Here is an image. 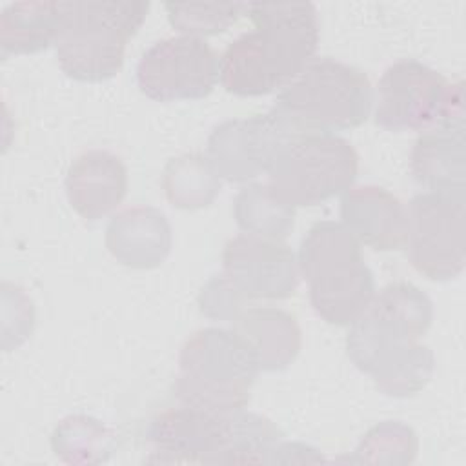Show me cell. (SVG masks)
<instances>
[{
	"label": "cell",
	"instance_id": "cell-5",
	"mask_svg": "<svg viewBox=\"0 0 466 466\" xmlns=\"http://www.w3.org/2000/svg\"><path fill=\"white\" fill-rule=\"evenodd\" d=\"M258 371L233 329L202 328L180 348L173 391L180 404L229 415L246 408Z\"/></svg>",
	"mask_w": 466,
	"mask_h": 466
},
{
	"label": "cell",
	"instance_id": "cell-18",
	"mask_svg": "<svg viewBox=\"0 0 466 466\" xmlns=\"http://www.w3.org/2000/svg\"><path fill=\"white\" fill-rule=\"evenodd\" d=\"M231 324L233 333L248 346L262 371L286 370L300 351V326L286 309L253 306L242 309Z\"/></svg>",
	"mask_w": 466,
	"mask_h": 466
},
{
	"label": "cell",
	"instance_id": "cell-22",
	"mask_svg": "<svg viewBox=\"0 0 466 466\" xmlns=\"http://www.w3.org/2000/svg\"><path fill=\"white\" fill-rule=\"evenodd\" d=\"M282 437V430L268 417L235 411L228 419V437L218 464H273Z\"/></svg>",
	"mask_w": 466,
	"mask_h": 466
},
{
	"label": "cell",
	"instance_id": "cell-26",
	"mask_svg": "<svg viewBox=\"0 0 466 466\" xmlns=\"http://www.w3.org/2000/svg\"><path fill=\"white\" fill-rule=\"evenodd\" d=\"M200 311L213 320H233L242 309L246 300L229 286L222 273L213 275L198 293Z\"/></svg>",
	"mask_w": 466,
	"mask_h": 466
},
{
	"label": "cell",
	"instance_id": "cell-15",
	"mask_svg": "<svg viewBox=\"0 0 466 466\" xmlns=\"http://www.w3.org/2000/svg\"><path fill=\"white\" fill-rule=\"evenodd\" d=\"M127 193V169L107 149H87L67 167L66 195L71 208L86 220L109 215Z\"/></svg>",
	"mask_w": 466,
	"mask_h": 466
},
{
	"label": "cell",
	"instance_id": "cell-25",
	"mask_svg": "<svg viewBox=\"0 0 466 466\" xmlns=\"http://www.w3.org/2000/svg\"><path fill=\"white\" fill-rule=\"evenodd\" d=\"M169 24L187 36H209L226 31L246 13V4H164Z\"/></svg>",
	"mask_w": 466,
	"mask_h": 466
},
{
	"label": "cell",
	"instance_id": "cell-3",
	"mask_svg": "<svg viewBox=\"0 0 466 466\" xmlns=\"http://www.w3.org/2000/svg\"><path fill=\"white\" fill-rule=\"evenodd\" d=\"M297 262L309 302L328 324L350 326L370 306L375 279L364 262L360 242L342 222L313 224L300 240Z\"/></svg>",
	"mask_w": 466,
	"mask_h": 466
},
{
	"label": "cell",
	"instance_id": "cell-13",
	"mask_svg": "<svg viewBox=\"0 0 466 466\" xmlns=\"http://www.w3.org/2000/svg\"><path fill=\"white\" fill-rule=\"evenodd\" d=\"M229 415L186 404L160 411L146 430L147 462L218 464L226 446Z\"/></svg>",
	"mask_w": 466,
	"mask_h": 466
},
{
	"label": "cell",
	"instance_id": "cell-21",
	"mask_svg": "<svg viewBox=\"0 0 466 466\" xmlns=\"http://www.w3.org/2000/svg\"><path fill=\"white\" fill-rule=\"evenodd\" d=\"M233 217L244 233L271 240H284L295 226V209L280 202L262 182L248 184L237 193Z\"/></svg>",
	"mask_w": 466,
	"mask_h": 466
},
{
	"label": "cell",
	"instance_id": "cell-16",
	"mask_svg": "<svg viewBox=\"0 0 466 466\" xmlns=\"http://www.w3.org/2000/svg\"><path fill=\"white\" fill-rule=\"evenodd\" d=\"M173 244L167 217L153 206H131L115 213L106 228V248L126 268L153 269Z\"/></svg>",
	"mask_w": 466,
	"mask_h": 466
},
{
	"label": "cell",
	"instance_id": "cell-1",
	"mask_svg": "<svg viewBox=\"0 0 466 466\" xmlns=\"http://www.w3.org/2000/svg\"><path fill=\"white\" fill-rule=\"evenodd\" d=\"M433 320L430 297L411 282H393L373 295L350 324L346 353L388 397L419 393L435 371L433 351L420 344Z\"/></svg>",
	"mask_w": 466,
	"mask_h": 466
},
{
	"label": "cell",
	"instance_id": "cell-10",
	"mask_svg": "<svg viewBox=\"0 0 466 466\" xmlns=\"http://www.w3.org/2000/svg\"><path fill=\"white\" fill-rule=\"evenodd\" d=\"M304 133L279 109L224 120L208 138L206 157L228 182H248L269 173L282 151Z\"/></svg>",
	"mask_w": 466,
	"mask_h": 466
},
{
	"label": "cell",
	"instance_id": "cell-11",
	"mask_svg": "<svg viewBox=\"0 0 466 466\" xmlns=\"http://www.w3.org/2000/svg\"><path fill=\"white\" fill-rule=\"evenodd\" d=\"M220 75V56L197 36L178 35L157 40L137 64L140 91L157 102L208 96Z\"/></svg>",
	"mask_w": 466,
	"mask_h": 466
},
{
	"label": "cell",
	"instance_id": "cell-14",
	"mask_svg": "<svg viewBox=\"0 0 466 466\" xmlns=\"http://www.w3.org/2000/svg\"><path fill=\"white\" fill-rule=\"evenodd\" d=\"M342 224L375 251L402 249L408 240V208L379 186H357L340 200Z\"/></svg>",
	"mask_w": 466,
	"mask_h": 466
},
{
	"label": "cell",
	"instance_id": "cell-4",
	"mask_svg": "<svg viewBox=\"0 0 466 466\" xmlns=\"http://www.w3.org/2000/svg\"><path fill=\"white\" fill-rule=\"evenodd\" d=\"M149 2H62L55 51L60 69L78 82L113 78L122 64L126 44L137 35Z\"/></svg>",
	"mask_w": 466,
	"mask_h": 466
},
{
	"label": "cell",
	"instance_id": "cell-8",
	"mask_svg": "<svg viewBox=\"0 0 466 466\" xmlns=\"http://www.w3.org/2000/svg\"><path fill=\"white\" fill-rule=\"evenodd\" d=\"M453 120H464L462 82L450 84L413 58L397 60L384 69L377 86V126L388 131H426Z\"/></svg>",
	"mask_w": 466,
	"mask_h": 466
},
{
	"label": "cell",
	"instance_id": "cell-7",
	"mask_svg": "<svg viewBox=\"0 0 466 466\" xmlns=\"http://www.w3.org/2000/svg\"><path fill=\"white\" fill-rule=\"evenodd\" d=\"M359 173V155L342 137L328 133L293 140L269 169L271 193L289 208H311L348 191Z\"/></svg>",
	"mask_w": 466,
	"mask_h": 466
},
{
	"label": "cell",
	"instance_id": "cell-24",
	"mask_svg": "<svg viewBox=\"0 0 466 466\" xmlns=\"http://www.w3.org/2000/svg\"><path fill=\"white\" fill-rule=\"evenodd\" d=\"M417 451L419 439L410 426L399 420H384L368 430L348 461L357 464L404 466L415 461Z\"/></svg>",
	"mask_w": 466,
	"mask_h": 466
},
{
	"label": "cell",
	"instance_id": "cell-6",
	"mask_svg": "<svg viewBox=\"0 0 466 466\" xmlns=\"http://www.w3.org/2000/svg\"><path fill=\"white\" fill-rule=\"evenodd\" d=\"M371 84L364 71L340 60L313 58L304 71L286 86L275 109L284 113L304 135L353 129L370 116Z\"/></svg>",
	"mask_w": 466,
	"mask_h": 466
},
{
	"label": "cell",
	"instance_id": "cell-17",
	"mask_svg": "<svg viewBox=\"0 0 466 466\" xmlns=\"http://www.w3.org/2000/svg\"><path fill=\"white\" fill-rule=\"evenodd\" d=\"M464 120L441 122L422 131L411 149L413 180L428 191L466 189Z\"/></svg>",
	"mask_w": 466,
	"mask_h": 466
},
{
	"label": "cell",
	"instance_id": "cell-2",
	"mask_svg": "<svg viewBox=\"0 0 466 466\" xmlns=\"http://www.w3.org/2000/svg\"><path fill=\"white\" fill-rule=\"evenodd\" d=\"M255 27L220 55L218 80L237 96H260L289 86L315 58L319 18L313 4H246Z\"/></svg>",
	"mask_w": 466,
	"mask_h": 466
},
{
	"label": "cell",
	"instance_id": "cell-20",
	"mask_svg": "<svg viewBox=\"0 0 466 466\" xmlns=\"http://www.w3.org/2000/svg\"><path fill=\"white\" fill-rule=\"evenodd\" d=\"M167 202L178 209H202L220 193V177L202 153H184L167 160L162 171Z\"/></svg>",
	"mask_w": 466,
	"mask_h": 466
},
{
	"label": "cell",
	"instance_id": "cell-19",
	"mask_svg": "<svg viewBox=\"0 0 466 466\" xmlns=\"http://www.w3.org/2000/svg\"><path fill=\"white\" fill-rule=\"evenodd\" d=\"M62 2H15L0 15V56L31 55L55 44Z\"/></svg>",
	"mask_w": 466,
	"mask_h": 466
},
{
	"label": "cell",
	"instance_id": "cell-23",
	"mask_svg": "<svg viewBox=\"0 0 466 466\" xmlns=\"http://www.w3.org/2000/svg\"><path fill=\"white\" fill-rule=\"evenodd\" d=\"M53 453L67 464H100L115 451V433L89 415H69L51 433Z\"/></svg>",
	"mask_w": 466,
	"mask_h": 466
},
{
	"label": "cell",
	"instance_id": "cell-12",
	"mask_svg": "<svg viewBox=\"0 0 466 466\" xmlns=\"http://www.w3.org/2000/svg\"><path fill=\"white\" fill-rule=\"evenodd\" d=\"M299 262L282 240L249 233L231 237L222 251V275L244 300H280L299 286Z\"/></svg>",
	"mask_w": 466,
	"mask_h": 466
},
{
	"label": "cell",
	"instance_id": "cell-9",
	"mask_svg": "<svg viewBox=\"0 0 466 466\" xmlns=\"http://www.w3.org/2000/svg\"><path fill=\"white\" fill-rule=\"evenodd\" d=\"M408 258L430 280L446 282L464 269V191H424L408 206Z\"/></svg>",
	"mask_w": 466,
	"mask_h": 466
}]
</instances>
